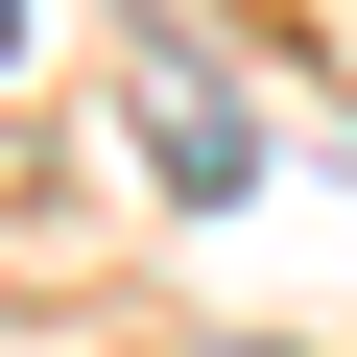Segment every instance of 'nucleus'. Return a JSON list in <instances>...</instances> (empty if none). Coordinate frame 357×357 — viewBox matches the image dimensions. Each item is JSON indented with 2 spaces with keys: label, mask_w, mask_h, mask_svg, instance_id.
Instances as JSON below:
<instances>
[{
  "label": "nucleus",
  "mask_w": 357,
  "mask_h": 357,
  "mask_svg": "<svg viewBox=\"0 0 357 357\" xmlns=\"http://www.w3.org/2000/svg\"><path fill=\"white\" fill-rule=\"evenodd\" d=\"M143 167H167V191H191V215H215V191H262V143H238V96H215L191 48L143 72Z\"/></svg>",
  "instance_id": "1"
}]
</instances>
